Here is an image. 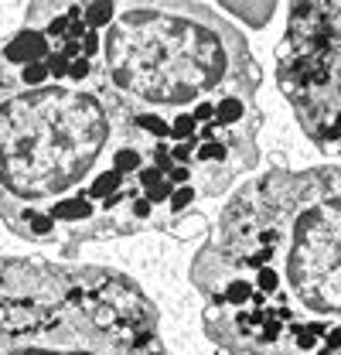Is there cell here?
Here are the masks:
<instances>
[{
	"label": "cell",
	"mask_w": 341,
	"mask_h": 355,
	"mask_svg": "<svg viewBox=\"0 0 341 355\" xmlns=\"http://www.w3.org/2000/svg\"><path fill=\"white\" fill-rule=\"evenodd\" d=\"M113 3H31L0 38V222L79 250L174 232L195 205L99 83Z\"/></svg>",
	"instance_id": "obj_1"
},
{
	"label": "cell",
	"mask_w": 341,
	"mask_h": 355,
	"mask_svg": "<svg viewBox=\"0 0 341 355\" xmlns=\"http://www.w3.org/2000/svg\"><path fill=\"white\" fill-rule=\"evenodd\" d=\"M202 328L229 355H341V168L246 181L191 260Z\"/></svg>",
	"instance_id": "obj_2"
},
{
	"label": "cell",
	"mask_w": 341,
	"mask_h": 355,
	"mask_svg": "<svg viewBox=\"0 0 341 355\" xmlns=\"http://www.w3.org/2000/svg\"><path fill=\"white\" fill-rule=\"evenodd\" d=\"M99 83L195 209L259 164L263 69L209 3H113Z\"/></svg>",
	"instance_id": "obj_3"
},
{
	"label": "cell",
	"mask_w": 341,
	"mask_h": 355,
	"mask_svg": "<svg viewBox=\"0 0 341 355\" xmlns=\"http://www.w3.org/2000/svg\"><path fill=\"white\" fill-rule=\"evenodd\" d=\"M0 355H168L154 301L113 266L0 260Z\"/></svg>",
	"instance_id": "obj_4"
},
{
	"label": "cell",
	"mask_w": 341,
	"mask_h": 355,
	"mask_svg": "<svg viewBox=\"0 0 341 355\" xmlns=\"http://www.w3.org/2000/svg\"><path fill=\"white\" fill-rule=\"evenodd\" d=\"M277 83L307 140L341 154V0L290 7Z\"/></svg>",
	"instance_id": "obj_5"
}]
</instances>
